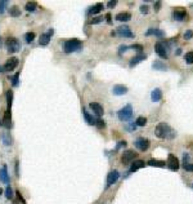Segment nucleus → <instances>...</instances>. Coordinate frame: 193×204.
I'll use <instances>...</instances> for the list:
<instances>
[{
  "mask_svg": "<svg viewBox=\"0 0 193 204\" xmlns=\"http://www.w3.org/2000/svg\"><path fill=\"white\" fill-rule=\"evenodd\" d=\"M154 134H156L158 138H174L175 137L174 131L170 128V125L166 123L157 124L156 129H154Z\"/></svg>",
  "mask_w": 193,
  "mask_h": 204,
  "instance_id": "obj_1",
  "label": "nucleus"
},
{
  "mask_svg": "<svg viewBox=\"0 0 193 204\" xmlns=\"http://www.w3.org/2000/svg\"><path fill=\"white\" fill-rule=\"evenodd\" d=\"M83 48V43L77 39H71V40H67L64 43V52L66 53H72V52L80 50Z\"/></svg>",
  "mask_w": 193,
  "mask_h": 204,
  "instance_id": "obj_2",
  "label": "nucleus"
},
{
  "mask_svg": "<svg viewBox=\"0 0 193 204\" xmlns=\"http://www.w3.org/2000/svg\"><path fill=\"white\" fill-rule=\"evenodd\" d=\"M5 45H7V48H8V52L9 53H17V52H19V49H21V43L17 40L16 38H13V36H9L5 40Z\"/></svg>",
  "mask_w": 193,
  "mask_h": 204,
  "instance_id": "obj_3",
  "label": "nucleus"
},
{
  "mask_svg": "<svg viewBox=\"0 0 193 204\" xmlns=\"http://www.w3.org/2000/svg\"><path fill=\"white\" fill-rule=\"evenodd\" d=\"M117 116L121 121H129L133 119V107L130 105H126L125 107H122L121 110L117 112Z\"/></svg>",
  "mask_w": 193,
  "mask_h": 204,
  "instance_id": "obj_4",
  "label": "nucleus"
},
{
  "mask_svg": "<svg viewBox=\"0 0 193 204\" xmlns=\"http://www.w3.org/2000/svg\"><path fill=\"white\" fill-rule=\"evenodd\" d=\"M134 145L138 150L145 151V150H148V147H149V140L148 138H144V137H139L134 141Z\"/></svg>",
  "mask_w": 193,
  "mask_h": 204,
  "instance_id": "obj_5",
  "label": "nucleus"
},
{
  "mask_svg": "<svg viewBox=\"0 0 193 204\" xmlns=\"http://www.w3.org/2000/svg\"><path fill=\"white\" fill-rule=\"evenodd\" d=\"M18 63H19L18 58L17 57H10V58L7 59V62H5V65H4L3 69H4V71H13L17 66H18Z\"/></svg>",
  "mask_w": 193,
  "mask_h": 204,
  "instance_id": "obj_6",
  "label": "nucleus"
},
{
  "mask_svg": "<svg viewBox=\"0 0 193 204\" xmlns=\"http://www.w3.org/2000/svg\"><path fill=\"white\" fill-rule=\"evenodd\" d=\"M167 167H169L171 171H178L179 169V160L175 155L173 154H169V156H167Z\"/></svg>",
  "mask_w": 193,
  "mask_h": 204,
  "instance_id": "obj_7",
  "label": "nucleus"
},
{
  "mask_svg": "<svg viewBox=\"0 0 193 204\" xmlns=\"http://www.w3.org/2000/svg\"><path fill=\"white\" fill-rule=\"evenodd\" d=\"M117 34L120 36H122V38H127V39H131V38H134V34H133L131 31H130V29H129V26H126V25H122V26H120V27L117 29Z\"/></svg>",
  "mask_w": 193,
  "mask_h": 204,
  "instance_id": "obj_8",
  "label": "nucleus"
},
{
  "mask_svg": "<svg viewBox=\"0 0 193 204\" xmlns=\"http://www.w3.org/2000/svg\"><path fill=\"white\" fill-rule=\"evenodd\" d=\"M120 178V173L117 171H111L108 173V176H107V187H110V186H112L113 184L117 182V180Z\"/></svg>",
  "mask_w": 193,
  "mask_h": 204,
  "instance_id": "obj_9",
  "label": "nucleus"
},
{
  "mask_svg": "<svg viewBox=\"0 0 193 204\" xmlns=\"http://www.w3.org/2000/svg\"><path fill=\"white\" fill-rule=\"evenodd\" d=\"M135 156H136V153H135V151H133V150H126V151H124L121 160H122L124 164H127V163L133 162V160L135 159Z\"/></svg>",
  "mask_w": 193,
  "mask_h": 204,
  "instance_id": "obj_10",
  "label": "nucleus"
},
{
  "mask_svg": "<svg viewBox=\"0 0 193 204\" xmlns=\"http://www.w3.org/2000/svg\"><path fill=\"white\" fill-rule=\"evenodd\" d=\"M154 52L160 56L161 58H167V50L165 48V44H162V43H156V45H154Z\"/></svg>",
  "mask_w": 193,
  "mask_h": 204,
  "instance_id": "obj_11",
  "label": "nucleus"
},
{
  "mask_svg": "<svg viewBox=\"0 0 193 204\" xmlns=\"http://www.w3.org/2000/svg\"><path fill=\"white\" fill-rule=\"evenodd\" d=\"M89 107L92 108V111H93V114H95L98 118H101V116L103 115V112H104V110H103V107L99 105V103H97V102H92L89 105Z\"/></svg>",
  "mask_w": 193,
  "mask_h": 204,
  "instance_id": "obj_12",
  "label": "nucleus"
},
{
  "mask_svg": "<svg viewBox=\"0 0 193 204\" xmlns=\"http://www.w3.org/2000/svg\"><path fill=\"white\" fill-rule=\"evenodd\" d=\"M127 88L125 85H121V84H117V85H115L113 88H112V93L115 94V96H124V94H126L127 93Z\"/></svg>",
  "mask_w": 193,
  "mask_h": 204,
  "instance_id": "obj_13",
  "label": "nucleus"
},
{
  "mask_svg": "<svg viewBox=\"0 0 193 204\" xmlns=\"http://www.w3.org/2000/svg\"><path fill=\"white\" fill-rule=\"evenodd\" d=\"M1 125H4L7 129H9L12 127V114L9 110L5 111V114H4V118H3V121H1Z\"/></svg>",
  "mask_w": 193,
  "mask_h": 204,
  "instance_id": "obj_14",
  "label": "nucleus"
},
{
  "mask_svg": "<svg viewBox=\"0 0 193 204\" xmlns=\"http://www.w3.org/2000/svg\"><path fill=\"white\" fill-rule=\"evenodd\" d=\"M0 181L3 182V184H9V176H8V168L7 166L4 164V166L1 167V169H0Z\"/></svg>",
  "mask_w": 193,
  "mask_h": 204,
  "instance_id": "obj_15",
  "label": "nucleus"
},
{
  "mask_svg": "<svg viewBox=\"0 0 193 204\" xmlns=\"http://www.w3.org/2000/svg\"><path fill=\"white\" fill-rule=\"evenodd\" d=\"M151 98H152L153 102H160L161 99H162V92H161V89L154 88V89L152 90V93H151Z\"/></svg>",
  "mask_w": 193,
  "mask_h": 204,
  "instance_id": "obj_16",
  "label": "nucleus"
},
{
  "mask_svg": "<svg viewBox=\"0 0 193 204\" xmlns=\"http://www.w3.org/2000/svg\"><path fill=\"white\" fill-rule=\"evenodd\" d=\"M130 18H131V14L129 12H122L116 16V20H117L118 22H127V21H130Z\"/></svg>",
  "mask_w": 193,
  "mask_h": 204,
  "instance_id": "obj_17",
  "label": "nucleus"
},
{
  "mask_svg": "<svg viewBox=\"0 0 193 204\" xmlns=\"http://www.w3.org/2000/svg\"><path fill=\"white\" fill-rule=\"evenodd\" d=\"M145 58V54H138V56H135V57H133L131 59H130V62H129V66L130 67H133V66H135V65H138L139 62H142V61H144Z\"/></svg>",
  "mask_w": 193,
  "mask_h": 204,
  "instance_id": "obj_18",
  "label": "nucleus"
},
{
  "mask_svg": "<svg viewBox=\"0 0 193 204\" xmlns=\"http://www.w3.org/2000/svg\"><path fill=\"white\" fill-rule=\"evenodd\" d=\"M173 17H174V20H177V21H183V20L187 17V12L184 11V9L175 11V12L173 13Z\"/></svg>",
  "mask_w": 193,
  "mask_h": 204,
  "instance_id": "obj_19",
  "label": "nucleus"
},
{
  "mask_svg": "<svg viewBox=\"0 0 193 204\" xmlns=\"http://www.w3.org/2000/svg\"><path fill=\"white\" fill-rule=\"evenodd\" d=\"M83 114L85 116V120H86V123L90 124V125H95V119L93 118L92 115L89 114V112L86 111V108H83Z\"/></svg>",
  "mask_w": 193,
  "mask_h": 204,
  "instance_id": "obj_20",
  "label": "nucleus"
},
{
  "mask_svg": "<svg viewBox=\"0 0 193 204\" xmlns=\"http://www.w3.org/2000/svg\"><path fill=\"white\" fill-rule=\"evenodd\" d=\"M103 4H95V5H93L92 8H90L89 9V14H98V13H99L101 11H103Z\"/></svg>",
  "mask_w": 193,
  "mask_h": 204,
  "instance_id": "obj_21",
  "label": "nucleus"
},
{
  "mask_svg": "<svg viewBox=\"0 0 193 204\" xmlns=\"http://www.w3.org/2000/svg\"><path fill=\"white\" fill-rule=\"evenodd\" d=\"M142 167H144V162H143V160H135V162L131 164V167H130V172L138 171V169L142 168Z\"/></svg>",
  "mask_w": 193,
  "mask_h": 204,
  "instance_id": "obj_22",
  "label": "nucleus"
},
{
  "mask_svg": "<svg viewBox=\"0 0 193 204\" xmlns=\"http://www.w3.org/2000/svg\"><path fill=\"white\" fill-rule=\"evenodd\" d=\"M50 41V35L48 32L46 34H42V35L40 36V40H39V44L40 45H48Z\"/></svg>",
  "mask_w": 193,
  "mask_h": 204,
  "instance_id": "obj_23",
  "label": "nucleus"
},
{
  "mask_svg": "<svg viewBox=\"0 0 193 204\" xmlns=\"http://www.w3.org/2000/svg\"><path fill=\"white\" fill-rule=\"evenodd\" d=\"M152 67L154 69V70H161V71H164V70H166V65L165 63H162L161 61H154V62L152 63Z\"/></svg>",
  "mask_w": 193,
  "mask_h": 204,
  "instance_id": "obj_24",
  "label": "nucleus"
},
{
  "mask_svg": "<svg viewBox=\"0 0 193 204\" xmlns=\"http://www.w3.org/2000/svg\"><path fill=\"white\" fill-rule=\"evenodd\" d=\"M165 162H161V160H154V159H151L148 160V166L151 167H165Z\"/></svg>",
  "mask_w": 193,
  "mask_h": 204,
  "instance_id": "obj_25",
  "label": "nucleus"
},
{
  "mask_svg": "<svg viewBox=\"0 0 193 204\" xmlns=\"http://www.w3.org/2000/svg\"><path fill=\"white\" fill-rule=\"evenodd\" d=\"M7 102H8V108H7V110L10 111L12 103H13V92H12V90H8V92H7Z\"/></svg>",
  "mask_w": 193,
  "mask_h": 204,
  "instance_id": "obj_26",
  "label": "nucleus"
},
{
  "mask_svg": "<svg viewBox=\"0 0 193 204\" xmlns=\"http://www.w3.org/2000/svg\"><path fill=\"white\" fill-rule=\"evenodd\" d=\"M145 35H147V36H148V35H157V36L162 38V36H164V32L160 31V30H156V29H151V30H148Z\"/></svg>",
  "mask_w": 193,
  "mask_h": 204,
  "instance_id": "obj_27",
  "label": "nucleus"
},
{
  "mask_svg": "<svg viewBox=\"0 0 193 204\" xmlns=\"http://www.w3.org/2000/svg\"><path fill=\"white\" fill-rule=\"evenodd\" d=\"M36 7H37L36 2H28L27 4H26V11H28V12H34V11L36 9Z\"/></svg>",
  "mask_w": 193,
  "mask_h": 204,
  "instance_id": "obj_28",
  "label": "nucleus"
},
{
  "mask_svg": "<svg viewBox=\"0 0 193 204\" xmlns=\"http://www.w3.org/2000/svg\"><path fill=\"white\" fill-rule=\"evenodd\" d=\"M145 124H147V119L143 118V116H139V118L136 119V121H135L136 127H144Z\"/></svg>",
  "mask_w": 193,
  "mask_h": 204,
  "instance_id": "obj_29",
  "label": "nucleus"
},
{
  "mask_svg": "<svg viewBox=\"0 0 193 204\" xmlns=\"http://www.w3.org/2000/svg\"><path fill=\"white\" fill-rule=\"evenodd\" d=\"M21 14V11L18 9V7H12L10 8V16H13V17H18Z\"/></svg>",
  "mask_w": 193,
  "mask_h": 204,
  "instance_id": "obj_30",
  "label": "nucleus"
},
{
  "mask_svg": "<svg viewBox=\"0 0 193 204\" xmlns=\"http://www.w3.org/2000/svg\"><path fill=\"white\" fill-rule=\"evenodd\" d=\"M25 38H26V41L27 43H32L34 39H35V32H27L25 35Z\"/></svg>",
  "mask_w": 193,
  "mask_h": 204,
  "instance_id": "obj_31",
  "label": "nucleus"
},
{
  "mask_svg": "<svg viewBox=\"0 0 193 204\" xmlns=\"http://www.w3.org/2000/svg\"><path fill=\"white\" fill-rule=\"evenodd\" d=\"M18 78H19V74L17 72V74H14L12 78H10V80H12V85L13 87H17L18 85Z\"/></svg>",
  "mask_w": 193,
  "mask_h": 204,
  "instance_id": "obj_32",
  "label": "nucleus"
},
{
  "mask_svg": "<svg viewBox=\"0 0 193 204\" xmlns=\"http://www.w3.org/2000/svg\"><path fill=\"white\" fill-rule=\"evenodd\" d=\"M186 62L187 63H193V52H188V53H186Z\"/></svg>",
  "mask_w": 193,
  "mask_h": 204,
  "instance_id": "obj_33",
  "label": "nucleus"
},
{
  "mask_svg": "<svg viewBox=\"0 0 193 204\" xmlns=\"http://www.w3.org/2000/svg\"><path fill=\"white\" fill-rule=\"evenodd\" d=\"M5 196H7V199H12V198H13V190H12L10 186H7V189H5Z\"/></svg>",
  "mask_w": 193,
  "mask_h": 204,
  "instance_id": "obj_34",
  "label": "nucleus"
},
{
  "mask_svg": "<svg viewBox=\"0 0 193 204\" xmlns=\"http://www.w3.org/2000/svg\"><path fill=\"white\" fill-rule=\"evenodd\" d=\"M7 5H8V2H5V0H1V2H0V14H3V13L5 12Z\"/></svg>",
  "mask_w": 193,
  "mask_h": 204,
  "instance_id": "obj_35",
  "label": "nucleus"
},
{
  "mask_svg": "<svg viewBox=\"0 0 193 204\" xmlns=\"http://www.w3.org/2000/svg\"><path fill=\"white\" fill-rule=\"evenodd\" d=\"M95 125H97V127L98 128H104L106 127V124H104V121H103L101 118H98V119H95Z\"/></svg>",
  "mask_w": 193,
  "mask_h": 204,
  "instance_id": "obj_36",
  "label": "nucleus"
},
{
  "mask_svg": "<svg viewBox=\"0 0 193 204\" xmlns=\"http://www.w3.org/2000/svg\"><path fill=\"white\" fill-rule=\"evenodd\" d=\"M192 36H193V31H191V30H188V31L184 32V39H186V40H189Z\"/></svg>",
  "mask_w": 193,
  "mask_h": 204,
  "instance_id": "obj_37",
  "label": "nucleus"
},
{
  "mask_svg": "<svg viewBox=\"0 0 193 204\" xmlns=\"http://www.w3.org/2000/svg\"><path fill=\"white\" fill-rule=\"evenodd\" d=\"M148 12H149L148 5H142V7H140V13H143V14H147Z\"/></svg>",
  "mask_w": 193,
  "mask_h": 204,
  "instance_id": "obj_38",
  "label": "nucleus"
},
{
  "mask_svg": "<svg viewBox=\"0 0 193 204\" xmlns=\"http://www.w3.org/2000/svg\"><path fill=\"white\" fill-rule=\"evenodd\" d=\"M3 138H4V144H5V145H12V138H8L7 133L3 136Z\"/></svg>",
  "mask_w": 193,
  "mask_h": 204,
  "instance_id": "obj_39",
  "label": "nucleus"
},
{
  "mask_svg": "<svg viewBox=\"0 0 193 204\" xmlns=\"http://www.w3.org/2000/svg\"><path fill=\"white\" fill-rule=\"evenodd\" d=\"M130 48H131V49H135V50H138V52H140V50H142V48H143V47H142L140 44H134V45H131Z\"/></svg>",
  "mask_w": 193,
  "mask_h": 204,
  "instance_id": "obj_40",
  "label": "nucleus"
},
{
  "mask_svg": "<svg viewBox=\"0 0 193 204\" xmlns=\"http://www.w3.org/2000/svg\"><path fill=\"white\" fill-rule=\"evenodd\" d=\"M184 169H186V171H189V172H193V164H184Z\"/></svg>",
  "mask_w": 193,
  "mask_h": 204,
  "instance_id": "obj_41",
  "label": "nucleus"
},
{
  "mask_svg": "<svg viewBox=\"0 0 193 204\" xmlns=\"http://www.w3.org/2000/svg\"><path fill=\"white\" fill-rule=\"evenodd\" d=\"M126 50H127V47H126V45H121V47H120L118 53H120V54H122V52H126Z\"/></svg>",
  "mask_w": 193,
  "mask_h": 204,
  "instance_id": "obj_42",
  "label": "nucleus"
},
{
  "mask_svg": "<svg viewBox=\"0 0 193 204\" xmlns=\"http://www.w3.org/2000/svg\"><path fill=\"white\" fill-rule=\"evenodd\" d=\"M17 196H18V199H19V200H21V203H22V204H26V202H25V199L22 198V195H21V193H19V191H17Z\"/></svg>",
  "mask_w": 193,
  "mask_h": 204,
  "instance_id": "obj_43",
  "label": "nucleus"
},
{
  "mask_svg": "<svg viewBox=\"0 0 193 204\" xmlns=\"http://www.w3.org/2000/svg\"><path fill=\"white\" fill-rule=\"evenodd\" d=\"M116 4H117V2H116V0H113V2H108V4H107V7L108 8H113Z\"/></svg>",
  "mask_w": 193,
  "mask_h": 204,
  "instance_id": "obj_44",
  "label": "nucleus"
},
{
  "mask_svg": "<svg viewBox=\"0 0 193 204\" xmlns=\"http://www.w3.org/2000/svg\"><path fill=\"white\" fill-rule=\"evenodd\" d=\"M102 20H103L102 17H101V18H95V20H92V22H90V23H99Z\"/></svg>",
  "mask_w": 193,
  "mask_h": 204,
  "instance_id": "obj_45",
  "label": "nucleus"
},
{
  "mask_svg": "<svg viewBox=\"0 0 193 204\" xmlns=\"http://www.w3.org/2000/svg\"><path fill=\"white\" fill-rule=\"evenodd\" d=\"M154 5H156V8H154V9H156V11H160V7H161V3H160V2H156V3H154Z\"/></svg>",
  "mask_w": 193,
  "mask_h": 204,
  "instance_id": "obj_46",
  "label": "nucleus"
},
{
  "mask_svg": "<svg viewBox=\"0 0 193 204\" xmlns=\"http://www.w3.org/2000/svg\"><path fill=\"white\" fill-rule=\"evenodd\" d=\"M16 175L19 176V172H18V160H16Z\"/></svg>",
  "mask_w": 193,
  "mask_h": 204,
  "instance_id": "obj_47",
  "label": "nucleus"
},
{
  "mask_svg": "<svg viewBox=\"0 0 193 204\" xmlns=\"http://www.w3.org/2000/svg\"><path fill=\"white\" fill-rule=\"evenodd\" d=\"M122 146H126V142H125V141H122V142H120V144L117 145V149H120V147H122Z\"/></svg>",
  "mask_w": 193,
  "mask_h": 204,
  "instance_id": "obj_48",
  "label": "nucleus"
},
{
  "mask_svg": "<svg viewBox=\"0 0 193 204\" xmlns=\"http://www.w3.org/2000/svg\"><path fill=\"white\" fill-rule=\"evenodd\" d=\"M106 17H107V21H108V22H111V14H107Z\"/></svg>",
  "mask_w": 193,
  "mask_h": 204,
  "instance_id": "obj_49",
  "label": "nucleus"
},
{
  "mask_svg": "<svg viewBox=\"0 0 193 204\" xmlns=\"http://www.w3.org/2000/svg\"><path fill=\"white\" fill-rule=\"evenodd\" d=\"M3 71H4V69H3V67H1V66H0V74H1V72H3Z\"/></svg>",
  "mask_w": 193,
  "mask_h": 204,
  "instance_id": "obj_50",
  "label": "nucleus"
},
{
  "mask_svg": "<svg viewBox=\"0 0 193 204\" xmlns=\"http://www.w3.org/2000/svg\"><path fill=\"white\" fill-rule=\"evenodd\" d=\"M1 194H3V190H1V189H0V195H1Z\"/></svg>",
  "mask_w": 193,
  "mask_h": 204,
  "instance_id": "obj_51",
  "label": "nucleus"
},
{
  "mask_svg": "<svg viewBox=\"0 0 193 204\" xmlns=\"http://www.w3.org/2000/svg\"><path fill=\"white\" fill-rule=\"evenodd\" d=\"M0 47H1V40H0Z\"/></svg>",
  "mask_w": 193,
  "mask_h": 204,
  "instance_id": "obj_52",
  "label": "nucleus"
},
{
  "mask_svg": "<svg viewBox=\"0 0 193 204\" xmlns=\"http://www.w3.org/2000/svg\"><path fill=\"white\" fill-rule=\"evenodd\" d=\"M0 125H1V121H0Z\"/></svg>",
  "mask_w": 193,
  "mask_h": 204,
  "instance_id": "obj_53",
  "label": "nucleus"
},
{
  "mask_svg": "<svg viewBox=\"0 0 193 204\" xmlns=\"http://www.w3.org/2000/svg\"><path fill=\"white\" fill-rule=\"evenodd\" d=\"M192 186H193V185H192Z\"/></svg>",
  "mask_w": 193,
  "mask_h": 204,
  "instance_id": "obj_54",
  "label": "nucleus"
}]
</instances>
